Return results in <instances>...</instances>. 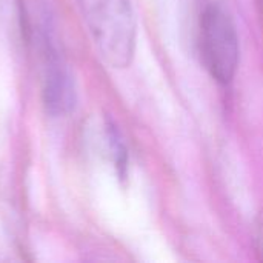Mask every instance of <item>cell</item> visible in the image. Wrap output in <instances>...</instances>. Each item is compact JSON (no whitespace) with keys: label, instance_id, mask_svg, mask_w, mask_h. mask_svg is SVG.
I'll return each instance as SVG.
<instances>
[{"label":"cell","instance_id":"6da1fadb","mask_svg":"<svg viewBox=\"0 0 263 263\" xmlns=\"http://www.w3.org/2000/svg\"><path fill=\"white\" fill-rule=\"evenodd\" d=\"M80 5L102 57L114 68L128 66L136 46L129 0H80Z\"/></svg>","mask_w":263,"mask_h":263},{"label":"cell","instance_id":"7a4b0ae2","mask_svg":"<svg viewBox=\"0 0 263 263\" xmlns=\"http://www.w3.org/2000/svg\"><path fill=\"white\" fill-rule=\"evenodd\" d=\"M199 45L202 62L213 79L230 83L239 65V35L231 17L217 5L200 15Z\"/></svg>","mask_w":263,"mask_h":263}]
</instances>
